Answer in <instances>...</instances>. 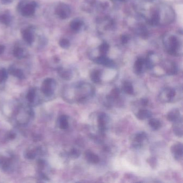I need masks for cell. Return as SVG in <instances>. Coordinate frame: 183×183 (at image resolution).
Returning <instances> with one entry per match:
<instances>
[{
    "label": "cell",
    "instance_id": "13",
    "mask_svg": "<svg viewBox=\"0 0 183 183\" xmlns=\"http://www.w3.org/2000/svg\"><path fill=\"white\" fill-rule=\"evenodd\" d=\"M145 68H146L145 59L142 58H138L136 59L133 67L135 74L136 75H141L143 73Z\"/></svg>",
    "mask_w": 183,
    "mask_h": 183
},
{
    "label": "cell",
    "instance_id": "11",
    "mask_svg": "<svg viewBox=\"0 0 183 183\" xmlns=\"http://www.w3.org/2000/svg\"><path fill=\"white\" fill-rule=\"evenodd\" d=\"M94 61L96 64L103 65L108 68H113L115 66V62L112 60L109 59L106 55H100L94 59Z\"/></svg>",
    "mask_w": 183,
    "mask_h": 183
},
{
    "label": "cell",
    "instance_id": "20",
    "mask_svg": "<svg viewBox=\"0 0 183 183\" xmlns=\"http://www.w3.org/2000/svg\"><path fill=\"white\" fill-rule=\"evenodd\" d=\"M101 71L99 69H94L92 71L90 77L92 82L95 84H99L101 82Z\"/></svg>",
    "mask_w": 183,
    "mask_h": 183
},
{
    "label": "cell",
    "instance_id": "23",
    "mask_svg": "<svg viewBox=\"0 0 183 183\" xmlns=\"http://www.w3.org/2000/svg\"><path fill=\"white\" fill-rule=\"evenodd\" d=\"M149 125L152 129L157 131L161 127V122L156 118H150L149 120Z\"/></svg>",
    "mask_w": 183,
    "mask_h": 183
},
{
    "label": "cell",
    "instance_id": "35",
    "mask_svg": "<svg viewBox=\"0 0 183 183\" xmlns=\"http://www.w3.org/2000/svg\"><path fill=\"white\" fill-rule=\"evenodd\" d=\"M129 40V37L128 35H121V42H122V44H127Z\"/></svg>",
    "mask_w": 183,
    "mask_h": 183
},
{
    "label": "cell",
    "instance_id": "14",
    "mask_svg": "<svg viewBox=\"0 0 183 183\" xmlns=\"http://www.w3.org/2000/svg\"><path fill=\"white\" fill-rule=\"evenodd\" d=\"M85 157L87 162L92 165H97L100 162L99 157L92 150H86L85 153Z\"/></svg>",
    "mask_w": 183,
    "mask_h": 183
},
{
    "label": "cell",
    "instance_id": "16",
    "mask_svg": "<svg viewBox=\"0 0 183 183\" xmlns=\"http://www.w3.org/2000/svg\"><path fill=\"white\" fill-rule=\"evenodd\" d=\"M135 115L138 119L143 120L151 118L152 113L150 111L144 108H140L137 111Z\"/></svg>",
    "mask_w": 183,
    "mask_h": 183
},
{
    "label": "cell",
    "instance_id": "7",
    "mask_svg": "<svg viewBox=\"0 0 183 183\" xmlns=\"http://www.w3.org/2000/svg\"><path fill=\"white\" fill-rule=\"evenodd\" d=\"M120 97V90L118 88H113L106 97V105L109 107L118 105L121 101Z\"/></svg>",
    "mask_w": 183,
    "mask_h": 183
},
{
    "label": "cell",
    "instance_id": "32",
    "mask_svg": "<svg viewBox=\"0 0 183 183\" xmlns=\"http://www.w3.org/2000/svg\"><path fill=\"white\" fill-rule=\"evenodd\" d=\"M59 44L61 48H64V49H67V48H68L69 47H70L71 43H70L69 40L67 39L62 38L59 41Z\"/></svg>",
    "mask_w": 183,
    "mask_h": 183
},
{
    "label": "cell",
    "instance_id": "6",
    "mask_svg": "<svg viewBox=\"0 0 183 183\" xmlns=\"http://www.w3.org/2000/svg\"><path fill=\"white\" fill-rule=\"evenodd\" d=\"M56 81L51 78H47L42 82V92L46 97H51L56 88Z\"/></svg>",
    "mask_w": 183,
    "mask_h": 183
},
{
    "label": "cell",
    "instance_id": "39",
    "mask_svg": "<svg viewBox=\"0 0 183 183\" xmlns=\"http://www.w3.org/2000/svg\"><path fill=\"white\" fill-rule=\"evenodd\" d=\"M3 3H9L12 2V0H1Z\"/></svg>",
    "mask_w": 183,
    "mask_h": 183
},
{
    "label": "cell",
    "instance_id": "12",
    "mask_svg": "<svg viewBox=\"0 0 183 183\" xmlns=\"http://www.w3.org/2000/svg\"><path fill=\"white\" fill-rule=\"evenodd\" d=\"M163 69L167 75H175L178 73L177 65L172 61H165L163 64Z\"/></svg>",
    "mask_w": 183,
    "mask_h": 183
},
{
    "label": "cell",
    "instance_id": "2",
    "mask_svg": "<svg viewBox=\"0 0 183 183\" xmlns=\"http://www.w3.org/2000/svg\"><path fill=\"white\" fill-rule=\"evenodd\" d=\"M179 90L171 87L163 88L161 90L158 95V99L162 103H168L178 101L179 97L181 98L182 97V92L178 93Z\"/></svg>",
    "mask_w": 183,
    "mask_h": 183
},
{
    "label": "cell",
    "instance_id": "24",
    "mask_svg": "<svg viewBox=\"0 0 183 183\" xmlns=\"http://www.w3.org/2000/svg\"><path fill=\"white\" fill-rule=\"evenodd\" d=\"M160 21V14L159 12L155 10L153 12L150 18V24L152 25L156 26Z\"/></svg>",
    "mask_w": 183,
    "mask_h": 183
},
{
    "label": "cell",
    "instance_id": "8",
    "mask_svg": "<svg viewBox=\"0 0 183 183\" xmlns=\"http://www.w3.org/2000/svg\"><path fill=\"white\" fill-rule=\"evenodd\" d=\"M55 14L62 19L68 18L71 16V8L64 3H60L55 10Z\"/></svg>",
    "mask_w": 183,
    "mask_h": 183
},
{
    "label": "cell",
    "instance_id": "34",
    "mask_svg": "<svg viewBox=\"0 0 183 183\" xmlns=\"http://www.w3.org/2000/svg\"><path fill=\"white\" fill-rule=\"evenodd\" d=\"M37 150H28L26 153V157L28 159H34L37 155Z\"/></svg>",
    "mask_w": 183,
    "mask_h": 183
},
{
    "label": "cell",
    "instance_id": "10",
    "mask_svg": "<svg viewBox=\"0 0 183 183\" xmlns=\"http://www.w3.org/2000/svg\"><path fill=\"white\" fill-rule=\"evenodd\" d=\"M183 145L181 142H176L171 147V152L174 158L180 161L183 158Z\"/></svg>",
    "mask_w": 183,
    "mask_h": 183
},
{
    "label": "cell",
    "instance_id": "29",
    "mask_svg": "<svg viewBox=\"0 0 183 183\" xmlns=\"http://www.w3.org/2000/svg\"><path fill=\"white\" fill-rule=\"evenodd\" d=\"M12 21V17L9 13H5L0 15V22L8 25Z\"/></svg>",
    "mask_w": 183,
    "mask_h": 183
},
{
    "label": "cell",
    "instance_id": "37",
    "mask_svg": "<svg viewBox=\"0 0 183 183\" xmlns=\"http://www.w3.org/2000/svg\"><path fill=\"white\" fill-rule=\"evenodd\" d=\"M149 165L151 167L155 166V165H156V160H155V158H150L149 160Z\"/></svg>",
    "mask_w": 183,
    "mask_h": 183
},
{
    "label": "cell",
    "instance_id": "27",
    "mask_svg": "<svg viewBox=\"0 0 183 183\" xmlns=\"http://www.w3.org/2000/svg\"><path fill=\"white\" fill-rule=\"evenodd\" d=\"M67 154L68 156L73 159H76L80 157V151L78 149L75 148H71L67 151Z\"/></svg>",
    "mask_w": 183,
    "mask_h": 183
},
{
    "label": "cell",
    "instance_id": "4",
    "mask_svg": "<svg viewBox=\"0 0 183 183\" xmlns=\"http://www.w3.org/2000/svg\"><path fill=\"white\" fill-rule=\"evenodd\" d=\"M97 127L99 133L102 135L105 133L110 124V118L105 113L100 112L97 115Z\"/></svg>",
    "mask_w": 183,
    "mask_h": 183
},
{
    "label": "cell",
    "instance_id": "19",
    "mask_svg": "<svg viewBox=\"0 0 183 183\" xmlns=\"http://www.w3.org/2000/svg\"><path fill=\"white\" fill-rule=\"evenodd\" d=\"M121 90L125 94L132 95L134 93V87L130 81H124L121 85Z\"/></svg>",
    "mask_w": 183,
    "mask_h": 183
},
{
    "label": "cell",
    "instance_id": "18",
    "mask_svg": "<svg viewBox=\"0 0 183 183\" xmlns=\"http://www.w3.org/2000/svg\"><path fill=\"white\" fill-rule=\"evenodd\" d=\"M181 112L178 109L175 108L170 111L167 115V120L170 122H174L181 119Z\"/></svg>",
    "mask_w": 183,
    "mask_h": 183
},
{
    "label": "cell",
    "instance_id": "26",
    "mask_svg": "<svg viewBox=\"0 0 183 183\" xmlns=\"http://www.w3.org/2000/svg\"><path fill=\"white\" fill-rule=\"evenodd\" d=\"M58 72L60 77L64 80H70L72 77V73L69 70H66L63 68H60L58 70Z\"/></svg>",
    "mask_w": 183,
    "mask_h": 183
},
{
    "label": "cell",
    "instance_id": "31",
    "mask_svg": "<svg viewBox=\"0 0 183 183\" xmlns=\"http://www.w3.org/2000/svg\"><path fill=\"white\" fill-rule=\"evenodd\" d=\"M110 46L108 43L103 42L99 47V51L101 53V55H106L109 51Z\"/></svg>",
    "mask_w": 183,
    "mask_h": 183
},
{
    "label": "cell",
    "instance_id": "15",
    "mask_svg": "<svg viewBox=\"0 0 183 183\" xmlns=\"http://www.w3.org/2000/svg\"><path fill=\"white\" fill-rule=\"evenodd\" d=\"M172 131L174 134L178 137L183 136V119H181L173 122L172 124Z\"/></svg>",
    "mask_w": 183,
    "mask_h": 183
},
{
    "label": "cell",
    "instance_id": "28",
    "mask_svg": "<svg viewBox=\"0 0 183 183\" xmlns=\"http://www.w3.org/2000/svg\"><path fill=\"white\" fill-rule=\"evenodd\" d=\"M36 93H37V90L35 88H31L29 90L27 95L26 98L28 101L30 103H33L35 101V97H36Z\"/></svg>",
    "mask_w": 183,
    "mask_h": 183
},
{
    "label": "cell",
    "instance_id": "36",
    "mask_svg": "<svg viewBox=\"0 0 183 183\" xmlns=\"http://www.w3.org/2000/svg\"><path fill=\"white\" fill-rule=\"evenodd\" d=\"M149 101L147 98H141L140 101V103L141 104L142 106H143V108H145L148 105Z\"/></svg>",
    "mask_w": 183,
    "mask_h": 183
},
{
    "label": "cell",
    "instance_id": "21",
    "mask_svg": "<svg viewBox=\"0 0 183 183\" xmlns=\"http://www.w3.org/2000/svg\"><path fill=\"white\" fill-rule=\"evenodd\" d=\"M8 73H9L10 74L13 75V76H14L15 77L19 78V79H21V80L23 79V78H24V77H25L24 73L21 69H17V68H15L14 67H12V66L9 67Z\"/></svg>",
    "mask_w": 183,
    "mask_h": 183
},
{
    "label": "cell",
    "instance_id": "1",
    "mask_svg": "<svg viewBox=\"0 0 183 183\" xmlns=\"http://www.w3.org/2000/svg\"><path fill=\"white\" fill-rule=\"evenodd\" d=\"M94 85L85 82H78L66 87L64 92V97L72 103H82L89 100L95 94Z\"/></svg>",
    "mask_w": 183,
    "mask_h": 183
},
{
    "label": "cell",
    "instance_id": "33",
    "mask_svg": "<svg viewBox=\"0 0 183 183\" xmlns=\"http://www.w3.org/2000/svg\"><path fill=\"white\" fill-rule=\"evenodd\" d=\"M8 72L5 68L0 69V83L4 82L7 79Z\"/></svg>",
    "mask_w": 183,
    "mask_h": 183
},
{
    "label": "cell",
    "instance_id": "5",
    "mask_svg": "<svg viewBox=\"0 0 183 183\" xmlns=\"http://www.w3.org/2000/svg\"><path fill=\"white\" fill-rule=\"evenodd\" d=\"M147 138L148 135L145 131H139L133 134L130 138L131 147L134 149L141 148Z\"/></svg>",
    "mask_w": 183,
    "mask_h": 183
},
{
    "label": "cell",
    "instance_id": "9",
    "mask_svg": "<svg viewBox=\"0 0 183 183\" xmlns=\"http://www.w3.org/2000/svg\"><path fill=\"white\" fill-rule=\"evenodd\" d=\"M179 42L178 39L174 35L170 36L168 42L167 52L169 54L176 55L177 54V51L179 47Z\"/></svg>",
    "mask_w": 183,
    "mask_h": 183
},
{
    "label": "cell",
    "instance_id": "38",
    "mask_svg": "<svg viewBox=\"0 0 183 183\" xmlns=\"http://www.w3.org/2000/svg\"><path fill=\"white\" fill-rule=\"evenodd\" d=\"M5 47L2 45H0V55L2 54L5 52Z\"/></svg>",
    "mask_w": 183,
    "mask_h": 183
},
{
    "label": "cell",
    "instance_id": "25",
    "mask_svg": "<svg viewBox=\"0 0 183 183\" xmlns=\"http://www.w3.org/2000/svg\"><path fill=\"white\" fill-rule=\"evenodd\" d=\"M83 25V22L79 19H74L70 23V27L71 29L75 31H78L80 30L81 28L82 27Z\"/></svg>",
    "mask_w": 183,
    "mask_h": 183
},
{
    "label": "cell",
    "instance_id": "40",
    "mask_svg": "<svg viewBox=\"0 0 183 183\" xmlns=\"http://www.w3.org/2000/svg\"><path fill=\"white\" fill-rule=\"evenodd\" d=\"M120 1H124V0H120Z\"/></svg>",
    "mask_w": 183,
    "mask_h": 183
},
{
    "label": "cell",
    "instance_id": "22",
    "mask_svg": "<svg viewBox=\"0 0 183 183\" xmlns=\"http://www.w3.org/2000/svg\"><path fill=\"white\" fill-rule=\"evenodd\" d=\"M59 127L62 129H66L69 127V119L66 115H61L58 119Z\"/></svg>",
    "mask_w": 183,
    "mask_h": 183
},
{
    "label": "cell",
    "instance_id": "30",
    "mask_svg": "<svg viewBox=\"0 0 183 183\" xmlns=\"http://www.w3.org/2000/svg\"><path fill=\"white\" fill-rule=\"evenodd\" d=\"M13 55L18 59H22L25 55L24 50L21 47H15L13 50Z\"/></svg>",
    "mask_w": 183,
    "mask_h": 183
},
{
    "label": "cell",
    "instance_id": "3",
    "mask_svg": "<svg viewBox=\"0 0 183 183\" xmlns=\"http://www.w3.org/2000/svg\"><path fill=\"white\" fill-rule=\"evenodd\" d=\"M37 6V4L35 1L27 2L25 1H22L17 5V10L22 16H30L35 14Z\"/></svg>",
    "mask_w": 183,
    "mask_h": 183
},
{
    "label": "cell",
    "instance_id": "17",
    "mask_svg": "<svg viewBox=\"0 0 183 183\" xmlns=\"http://www.w3.org/2000/svg\"><path fill=\"white\" fill-rule=\"evenodd\" d=\"M21 33L24 40L28 45H31L34 41V36L32 30L30 28H25L22 30Z\"/></svg>",
    "mask_w": 183,
    "mask_h": 183
}]
</instances>
